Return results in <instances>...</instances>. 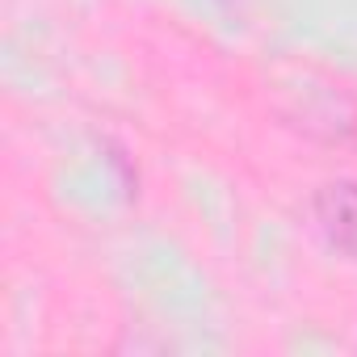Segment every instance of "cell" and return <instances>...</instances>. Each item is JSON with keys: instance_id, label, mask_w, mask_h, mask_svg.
I'll use <instances>...</instances> for the list:
<instances>
[{"instance_id": "1", "label": "cell", "mask_w": 357, "mask_h": 357, "mask_svg": "<svg viewBox=\"0 0 357 357\" xmlns=\"http://www.w3.org/2000/svg\"><path fill=\"white\" fill-rule=\"evenodd\" d=\"M315 215H319V227L324 236L357 257V181H332L315 194Z\"/></svg>"}]
</instances>
